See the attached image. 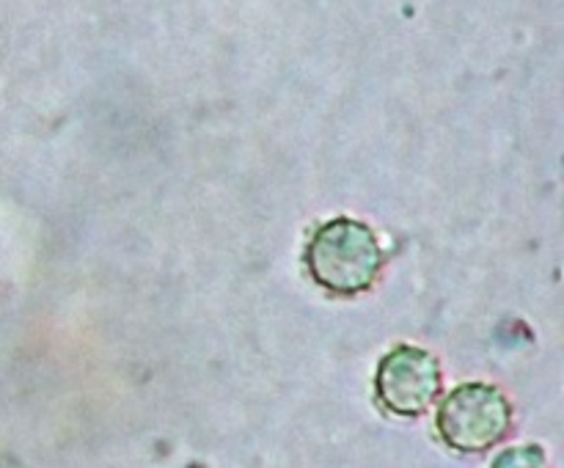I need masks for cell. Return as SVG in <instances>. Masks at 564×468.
<instances>
[{
  "label": "cell",
  "mask_w": 564,
  "mask_h": 468,
  "mask_svg": "<svg viewBox=\"0 0 564 468\" xmlns=\"http://www.w3.org/2000/svg\"><path fill=\"white\" fill-rule=\"evenodd\" d=\"M375 391L380 405L397 416H422L441 394V367L433 352L413 345H400L383 356Z\"/></svg>",
  "instance_id": "cell-3"
},
{
  "label": "cell",
  "mask_w": 564,
  "mask_h": 468,
  "mask_svg": "<svg viewBox=\"0 0 564 468\" xmlns=\"http://www.w3.org/2000/svg\"><path fill=\"white\" fill-rule=\"evenodd\" d=\"M512 427L510 400L496 385L463 383L441 402L438 433L446 446L463 455L488 451Z\"/></svg>",
  "instance_id": "cell-2"
},
{
  "label": "cell",
  "mask_w": 564,
  "mask_h": 468,
  "mask_svg": "<svg viewBox=\"0 0 564 468\" xmlns=\"http://www.w3.org/2000/svg\"><path fill=\"white\" fill-rule=\"evenodd\" d=\"M383 248L367 224L336 218L317 229L306 248V268L319 286L336 295H358L378 281Z\"/></svg>",
  "instance_id": "cell-1"
}]
</instances>
